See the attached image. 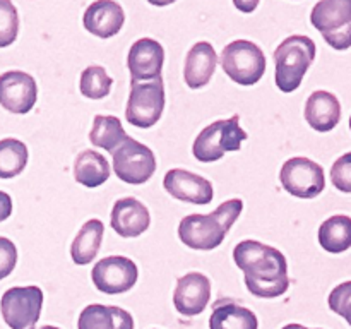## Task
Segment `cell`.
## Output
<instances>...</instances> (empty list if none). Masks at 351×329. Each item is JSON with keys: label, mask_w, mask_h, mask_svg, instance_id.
<instances>
[{"label": "cell", "mask_w": 351, "mask_h": 329, "mask_svg": "<svg viewBox=\"0 0 351 329\" xmlns=\"http://www.w3.org/2000/svg\"><path fill=\"white\" fill-rule=\"evenodd\" d=\"M233 260L242 269L247 290L254 297L278 298L290 288L287 257L276 247L242 240L233 249Z\"/></svg>", "instance_id": "6da1fadb"}, {"label": "cell", "mask_w": 351, "mask_h": 329, "mask_svg": "<svg viewBox=\"0 0 351 329\" xmlns=\"http://www.w3.org/2000/svg\"><path fill=\"white\" fill-rule=\"evenodd\" d=\"M243 209L242 199H228L209 215H189L178 225V239L194 250H213L225 240Z\"/></svg>", "instance_id": "7a4b0ae2"}, {"label": "cell", "mask_w": 351, "mask_h": 329, "mask_svg": "<svg viewBox=\"0 0 351 329\" xmlns=\"http://www.w3.org/2000/svg\"><path fill=\"white\" fill-rule=\"evenodd\" d=\"M315 43L305 34L285 38L274 50V81L283 93H293L300 88L304 75L315 58Z\"/></svg>", "instance_id": "3957f363"}, {"label": "cell", "mask_w": 351, "mask_h": 329, "mask_svg": "<svg viewBox=\"0 0 351 329\" xmlns=\"http://www.w3.org/2000/svg\"><path fill=\"white\" fill-rule=\"evenodd\" d=\"M247 139V132L240 127V117L216 120L199 132L192 144L194 158L201 163H213L225 156L226 153L239 151Z\"/></svg>", "instance_id": "277c9868"}, {"label": "cell", "mask_w": 351, "mask_h": 329, "mask_svg": "<svg viewBox=\"0 0 351 329\" xmlns=\"http://www.w3.org/2000/svg\"><path fill=\"white\" fill-rule=\"evenodd\" d=\"M221 67L233 82L254 86L266 72V55L263 48L249 40H235L221 51Z\"/></svg>", "instance_id": "5b68a950"}, {"label": "cell", "mask_w": 351, "mask_h": 329, "mask_svg": "<svg viewBox=\"0 0 351 329\" xmlns=\"http://www.w3.org/2000/svg\"><path fill=\"white\" fill-rule=\"evenodd\" d=\"M311 23L335 50L351 48V0H319Z\"/></svg>", "instance_id": "8992f818"}, {"label": "cell", "mask_w": 351, "mask_h": 329, "mask_svg": "<svg viewBox=\"0 0 351 329\" xmlns=\"http://www.w3.org/2000/svg\"><path fill=\"white\" fill-rule=\"evenodd\" d=\"M165 110L163 79L153 81H130L125 119L130 125L149 129L161 119Z\"/></svg>", "instance_id": "52a82bcc"}, {"label": "cell", "mask_w": 351, "mask_h": 329, "mask_svg": "<svg viewBox=\"0 0 351 329\" xmlns=\"http://www.w3.org/2000/svg\"><path fill=\"white\" fill-rule=\"evenodd\" d=\"M43 307V291L34 287H12L0 298V312L10 329H34Z\"/></svg>", "instance_id": "ba28073f"}, {"label": "cell", "mask_w": 351, "mask_h": 329, "mask_svg": "<svg viewBox=\"0 0 351 329\" xmlns=\"http://www.w3.org/2000/svg\"><path fill=\"white\" fill-rule=\"evenodd\" d=\"M115 175L125 184H146L156 171V156L146 144L127 137L112 153Z\"/></svg>", "instance_id": "9c48e42d"}, {"label": "cell", "mask_w": 351, "mask_h": 329, "mask_svg": "<svg viewBox=\"0 0 351 329\" xmlns=\"http://www.w3.org/2000/svg\"><path fill=\"white\" fill-rule=\"evenodd\" d=\"M280 182L288 194L300 199H314L326 188L324 168L311 158H290L281 167Z\"/></svg>", "instance_id": "30bf717a"}, {"label": "cell", "mask_w": 351, "mask_h": 329, "mask_svg": "<svg viewBox=\"0 0 351 329\" xmlns=\"http://www.w3.org/2000/svg\"><path fill=\"white\" fill-rule=\"evenodd\" d=\"M139 278L136 263L125 256H108L93 266V284L101 293L119 295L132 290Z\"/></svg>", "instance_id": "8fae6325"}, {"label": "cell", "mask_w": 351, "mask_h": 329, "mask_svg": "<svg viewBox=\"0 0 351 329\" xmlns=\"http://www.w3.org/2000/svg\"><path fill=\"white\" fill-rule=\"evenodd\" d=\"M38 84L34 77L23 71H7L0 75V105L17 115L31 112L36 105Z\"/></svg>", "instance_id": "7c38bea8"}, {"label": "cell", "mask_w": 351, "mask_h": 329, "mask_svg": "<svg viewBox=\"0 0 351 329\" xmlns=\"http://www.w3.org/2000/svg\"><path fill=\"white\" fill-rule=\"evenodd\" d=\"M163 187L171 197L178 199V201L191 202V204L206 206L215 197L213 184L208 178L184 170V168L168 170L163 178Z\"/></svg>", "instance_id": "4fadbf2b"}, {"label": "cell", "mask_w": 351, "mask_h": 329, "mask_svg": "<svg viewBox=\"0 0 351 329\" xmlns=\"http://www.w3.org/2000/svg\"><path fill=\"white\" fill-rule=\"evenodd\" d=\"M211 300V281L206 274L187 273L177 280L173 291V305L185 317H194L204 312Z\"/></svg>", "instance_id": "5bb4252c"}, {"label": "cell", "mask_w": 351, "mask_h": 329, "mask_svg": "<svg viewBox=\"0 0 351 329\" xmlns=\"http://www.w3.org/2000/svg\"><path fill=\"white\" fill-rule=\"evenodd\" d=\"M163 62L165 48L153 38H141L134 41L127 55V67L132 81H153L161 77Z\"/></svg>", "instance_id": "9a60e30c"}, {"label": "cell", "mask_w": 351, "mask_h": 329, "mask_svg": "<svg viewBox=\"0 0 351 329\" xmlns=\"http://www.w3.org/2000/svg\"><path fill=\"white\" fill-rule=\"evenodd\" d=\"M112 228L123 239L139 236L149 228L151 215L146 206L136 197L117 199L112 208Z\"/></svg>", "instance_id": "2e32d148"}, {"label": "cell", "mask_w": 351, "mask_h": 329, "mask_svg": "<svg viewBox=\"0 0 351 329\" xmlns=\"http://www.w3.org/2000/svg\"><path fill=\"white\" fill-rule=\"evenodd\" d=\"M123 23H125V12L115 0H95L82 16L86 31L103 40L119 34Z\"/></svg>", "instance_id": "e0dca14e"}, {"label": "cell", "mask_w": 351, "mask_h": 329, "mask_svg": "<svg viewBox=\"0 0 351 329\" xmlns=\"http://www.w3.org/2000/svg\"><path fill=\"white\" fill-rule=\"evenodd\" d=\"M304 115L312 129L317 132H329L341 120V103L336 95L319 89L307 98Z\"/></svg>", "instance_id": "ac0fdd59"}, {"label": "cell", "mask_w": 351, "mask_h": 329, "mask_svg": "<svg viewBox=\"0 0 351 329\" xmlns=\"http://www.w3.org/2000/svg\"><path fill=\"white\" fill-rule=\"evenodd\" d=\"M218 65V55L209 41H199L185 57L184 79L191 89H201L211 81Z\"/></svg>", "instance_id": "d6986e66"}, {"label": "cell", "mask_w": 351, "mask_h": 329, "mask_svg": "<svg viewBox=\"0 0 351 329\" xmlns=\"http://www.w3.org/2000/svg\"><path fill=\"white\" fill-rule=\"evenodd\" d=\"M77 329H134V317L115 305L91 304L82 308Z\"/></svg>", "instance_id": "ffe728a7"}, {"label": "cell", "mask_w": 351, "mask_h": 329, "mask_svg": "<svg viewBox=\"0 0 351 329\" xmlns=\"http://www.w3.org/2000/svg\"><path fill=\"white\" fill-rule=\"evenodd\" d=\"M209 329H259V319L250 308L223 298L213 305Z\"/></svg>", "instance_id": "44dd1931"}, {"label": "cell", "mask_w": 351, "mask_h": 329, "mask_svg": "<svg viewBox=\"0 0 351 329\" xmlns=\"http://www.w3.org/2000/svg\"><path fill=\"white\" fill-rule=\"evenodd\" d=\"M103 233H105V225H103L101 219H88L81 226L71 245L72 260L79 266H86L91 260H95L99 249H101Z\"/></svg>", "instance_id": "7402d4cb"}, {"label": "cell", "mask_w": 351, "mask_h": 329, "mask_svg": "<svg viewBox=\"0 0 351 329\" xmlns=\"http://www.w3.org/2000/svg\"><path fill=\"white\" fill-rule=\"evenodd\" d=\"M74 178L84 187H99L110 178V163L98 151H81L74 161Z\"/></svg>", "instance_id": "603a6c76"}, {"label": "cell", "mask_w": 351, "mask_h": 329, "mask_svg": "<svg viewBox=\"0 0 351 329\" xmlns=\"http://www.w3.org/2000/svg\"><path fill=\"white\" fill-rule=\"evenodd\" d=\"M319 243L326 252L341 254L351 247V216L335 215L319 226Z\"/></svg>", "instance_id": "cb8c5ba5"}, {"label": "cell", "mask_w": 351, "mask_h": 329, "mask_svg": "<svg viewBox=\"0 0 351 329\" xmlns=\"http://www.w3.org/2000/svg\"><path fill=\"white\" fill-rule=\"evenodd\" d=\"M127 137L129 136L123 130L122 122L115 115H96L93 120L91 132H89V143L93 146L113 153Z\"/></svg>", "instance_id": "d4e9b609"}, {"label": "cell", "mask_w": 351, "mask_h": 329, "mask_svg": "<svg viewBox=\"0 0 351 329\" xmlns=\"http://www.w3.org/2000/svg\"><path fill=\"white\" fill-rule=\"evenodd\" d=\"M29 158L27 146L19 139L5 137L0 141V178H16L24 171Z\"/></svg>", "instance_id": "484cf974"}, {"label": "cell", "mask_w": 351, "mask_h": 329, "mask_svg": "<svg viewBox=\"0 0 351 329\" xmlns=\"http://www.w3.org/2000/svg\"><path fill=\"white\" fill-rule=\"evenodd\" d=\"M113 79L106 74L101 65H89L82 71L79 79L81 95L89 99H103L112 91Z\"/></svg>", "instance_id": "4316f807"}, {"label": "cell", "mask_w": 351, "mask_h": 329, "mask_svg": "<svg viewBox=\"0 0 351 329\" xmlns=\"http://www.w3.org/2000/svg\"><path fill=\"white\" fill-rule=\"evenodd\" d=\"M19 33V14L10 0H0V48L10 47Z\"/></svg>", "instance_id": "83f0119b"}, {"label": "cell", "mask_w": 351, "mask_h": 329, "mask_svg": "<svg viewBox=\"0 0 351 329\" xmlns=\"http://www.w3.org/2000/svg\"><path fill=\"white\" fill-rule=\"evenodd\" d=\"M328 305L335 314L341 315L351 326V280L332 288L328 297Z\"/></svg>", "instance_id": "f1b7e54d"}, {"label": "cell", "mask_w": 351, "mask_h": 329, "mask_svg": "<svg viewBox=\"0 0 351 329\" xmlns=\"http://www.w3.org/2000/svg\"><path fill=\"white\" fill-rule=\"evenodd\" d=\"M331 180L332 185L339 192L351 194V151L343 154L332 163L331 167Z\"/></svg>", "instance_id": "f546056e"}, {"label": "cell", "mask_w": 351, "mask_h": 329, "mask_svg": "<svg viewBox=\"0 0 351 329\" xmlns=\"http://www.w3.org/2000/svg\"><path fill=\"white\" fill-rule=\"evenodd\" d=\"M17 264V247L7 236H0V280L9 276Z\"/></svg>", "instance_id": "4dcf8cb0"}, {"label": "cell", "mask_w": 351, "mask_h": 329, "mask_svg": "<svg viewBox=\"0 0 351 329\" xmlns=\"http://www.w3.org/2000/svg\"><path fill=\"white\" fill-rule=\"evenodd\" d=\"M12 215V199L7 192L0 191V223L5 221Z\"/></svg>", "instance_id": "1f68e13d"}, {"label": "cell", "mask_w": 351, "mask_h": 329, "mask_svg": "<svg viewBox=\"0 0 351 329\" xmlns=\"http://www.w3.org/2000/svg\"><path fill=\"white\" fill-rule=\"evenodd\" d=\"M259 2L261 0H233V5H235L240 12L250 14L257 9Z\"/></svg>", "instance_id": "d6a6232c"}, {"label": "cell", "mask_w": 351, "mask_h": 329, "mask_svg": "<svg viewBox=\"0 0 351 329\" xmlns=\"http://www.w3.org/2000/svg\"><path fill=\"white\" fill-rule=\"evenodd\" d=\"M151 5H156V7H165V5H170V3L177 2V0H147Z\"/></svg>", "instance_id": "836d02e7"}, {"label": "cell", "mask_w": 351, "mask_h": 329, "mask_svg": "<svg viewBox=\"0 0 351 329\" xmlns=\"http://www.w3.org/2000/svg\"><path fill=\"white\" fill-rule=\"evenodd\" d=\"M281 329H311V328H305V326L297 324V322H291V324L283 326V328H281Z\"/></svg>", "instance_id": "e575fe53"}, {"label": "cell", "mask_w": 351, "mask_h": 329, "mask_svg": "<svg viewBox=\"0 0 351 329\" xmlns=\"http://www.w3.org/2000/svg\"><path fill=\"white\" fill-rule=\"evenodd\" d=\"M38 329H60V328H57V326H41V328H38Z\"/></svg>", "instance_id": "d590c367"}, {"label": "cell", "mask_w": 351, "mask_h": 329, "mask_svg": "<svg viewBox=\"0 0 351 329\" xmlns=\"http://www.w3.org/2000/svg\"><path fill=\"white\" fill-rule=\"evenodd\" d=\"M350 130H351V117H350Z\"/></svg>", "instance_id": "8d00e7d4"}]
</instances>
